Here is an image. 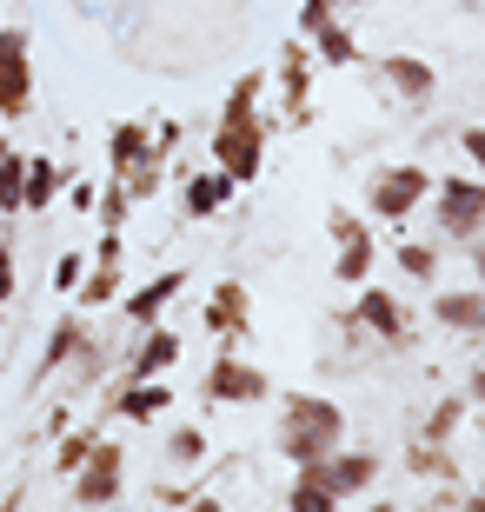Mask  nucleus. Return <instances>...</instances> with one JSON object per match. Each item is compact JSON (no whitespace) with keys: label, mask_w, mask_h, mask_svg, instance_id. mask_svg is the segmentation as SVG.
<instances>
[{"label":"nucleus","mask_w":485,"mask_h":512,"mask_svg":"<svg viewBox=\"0 0 485 512\" xmlns=\"http://www.w3.org/2000/svg\"><path fill=\"white\" fill-rule=\"evenodd\" d=\"M147 153H153L147 147V127H133V120H120V127H113V173H133Z\"/></svg>","instance_id":"20"},{"label":"nucleus","mask_w":485,"mask_h":512,"mask_svg":"<svg viewBox=\"0 0 485 512\" xmlns=\"http://www.w3.org/2000/svg\"><path fill=\"white\" fill-rule=\"evenodd\" d=\"M206 326H213V333H240L246 326V286H213V300H206Z\"/></svg>","instance_id":"17"},{"label":"nucleus","mask_w":485,"mask_h":512,"mask_svg":"<svg viewBox=\"0 0 485 512\" xmlns=\"http://www.w3.org/2000/svg\"><path fill=\"white\" fill-rule=\"evenodd\" d=\"M459 413H466V406H459V399H446V406H439V413L426 419V439H446L452 426H459Z\"/></svg>","instance_id":"30"},{"label":"nucleus","mask_w":485,"mask_h":512,"mask_svg":"<svg viewBox=\"0 0 485 512\" xmlns=\"http://www.w3.org/2000/svg\"><path fill=\"white\" fill-rule=\"evenodd\" d=\"M313 40H319V60H326V67H353V60H359V40L346 34L339 20H326V27H313Z\"/></svg>","instance_id":"21"},{"label":"nucleus","mask_w":485,"mask_h":512,"mask_svg":"<svg viewBox=\"0 0 485 512\" xmlns=\"http://www.w3.org/2000/svg\"><path fill=\"white\" fill-rule=\"evenodd\" d=\"M20 187H27V153L7 147L0 153V213H20Z\"/></svg>","instance_id":"22"},{"label":"nucleus","mask_w":485,"mask_h":512,"mask_svg":"<svg viewBox=\"0 0 485 512\" xmlns=\"http://www.w3.org/2000/svg\"><path fill=\"white\" fill-rule=\"evenodd\" d=\"M233 200V173H200V180H187V220H213V213Z\"/></svg>","instance_id":"16"},{"label":"nucleus","mask_w":485,"mask_h":512,"mask_svg":"<svg viewBox=\"0 0 485 512\" xmlns=\"http://www.w3.org/2000/svg\"><path fill=\"white\" fill-rule=\"evenodd\" d=\"M60 187H67V173L54 167V160H27V187H20V213H47L60 200Z\"/></svg>","instance_id":"15"},{"label":"nucleus","mask_w":485,"mask_h":512,"mask_svg":"<svg viewBox=\"0 0 485 512\" xmlns=\"http://www.w3.org/2000/svg\"><path fill=\"white\" fill-rule=\"evenodd\" d=\"M0 320H7V300H0Z\"/></svg>","instance_id":"39"},{"label":"nucleus","mask_w":485,"mask_h":512,"mask_svg":"<svg viewBox=\"0 0 485 512\" xmlns=\"http://www.w3.org/2000/svg\"><path fill=\"white\" fill-rule=\"evenodd\" d=\"M333 7H339V0H306V7H299V27H306V34H313V27H326V20H333Z\"/></svg>","instance_id":"33"},{"label":"nucleus","mask_w":485,"mask_h":512,"mask_svg":"<svg viewBox=\"0 0 485 512\" xmlns=\"http://www.w3.org/2000/svg\"><path fill=\"white\" fill-rule=\"evenodd\" d=\"M260 74H246L240 87H233V100H226V120L220 133H213V160H220V173H233V187H246V180H260Z\"/></svg>","instance_id":"1"},{"label":"nucleus","mask_w":485,"mask_h":512,"mask_svg":"<svg viewBox=\"0 0 485 512\" xmlns=\"http://www.w3.org/2000/svg\"><path fill=\"white\" fill-rule=\"evenodd\" d=\"M333 240H339L333 273H339L346 286H366V273H373V240L359 233V220H353V213H333Z\"/></svg>","instance_id":"9"},{"label":"nucleus","mask_w":485,"mask_h":512,"mask_svg":"<svg viewBox=\"0 0 485 512\" xmlns=\"http://www.w3.org/2000/svg\"><path fill=\"white\" fill-rule=\"evenodd\" d=\"M432 320L446 326V333H472V340H485V286H446V293L432 300Z\"/></svg>","instance_id":"8"},{"label":"nucleus","mask_w":485,"mask_h":512,"mask_svg":"<svg viewBox=\"0 0 485 512\" xmlns=\"http://www.w3.org/2000/svg\"><path fill=\"white\" fill-rule=\"evenodd\" d=\"M459 147H466V160L485 173V127H466V133H459Z\"/></svg>","instance_id":"34"},{"label":"nucleus","mask_w":485,"mask_h":512,"mask_svg":"<svg viewBox=\"0 0 485 512\" xmlns=\"http://www.w3.org/2000/svg\"><path fill=\"white\" fill-rule=\"evenodd\" d=\"M200 453H206V439L193 433V426H180V433H173V459H187V466H193Z\"/></svg>","instance_id":"32"},{"label":"nucleus","mask_w":485,"mask_h":512,"mask_svg":"<svg viewBox=\"0 0 485 512\" xmlns=\"http://www.w3.org/2000/svg\"><path fill=\"white\" fill-rule=\"evenodd\" d=\"M113 406H120V419H133V426H147V419H160V413L173 406V393H167L160 380H127Z\"/></svg>","instance_id":"11"},{"label":"nucleus","mask_w":485,"mask_h":512,"mask_svg":"<svg viewBox=\"0 0 485 512\" xmlns=\"http://www.w3.org/2000/svg\"><path fill=\"white\" fill-rule=\"evenodd\" d=\"M80 280H87V260H80V253H60V266H54V293H74Z\"/></svg>","instance_id":"28"},{"label":"nucleus","mask_w":485,"mask_h":512,"mask_svg":"<svg viewBox=\"0 0 485 512\" xmlns=\"http://www.w3.org/2000/svg\"><path fill=\"white\" fill-rule=\"evenodd\" d=\"M180 286H187V273H160V280H147L140 293H127V320L133 326H153V320H160V306L180 300Z\"/></svg>","instance_id":"14"},{"label":"nucleus","mask_w":485,"mask_h":512,"mask_svg":"<svg viewBox=\"0 0 485 512\" xmlns=\"http://www.w3.org/2000/svg\"><path fill=\"white\" fill-rule=\"evenodd\" d=\"M472 266H479V286H485V247H479V253H472Z\"/></svg>","instance_id":"37"},{"label":"nucleus","mask_w":485,"mask_h":512,"mask_svg":"<svg viewBox=\"0 0 485 512\" xmlns=\"http://www.w3.org/2000/svg\"><path fill=\"white\" fill-rule=\"evenodd\" d=\"M87 453H94V433H67V439H60V459H54V466L74 479L80 466H87Z\"/></svg>","instance_id":"26"},{"label":"nucleus","mask_w":485,"mask_h":512,"mask_svg":"<svg viewBox=\"0 0 485 512\" xmlns=\"http://www.w3.org/2000/svg\"><path fill=\"white\" fill-rule=\"evenodd\" d=\"M399 266H406L412 280H432V273H439V260H432V247H399Z\"/></svg>","instance_id":"29"},{"label":"nucleus","mask_w":485,"mask_h":512,"mask_svg":"<svg viewBox=\"0 0 485 512\" xmlns=\"http://www.w3.org/2000/svg\"><path fill=\"white\" fill-rule=\"evenodd\" d=\"M80 346H87V333H80L74 320H60L54 333H47V353H40V366H34V380H47V373H60V366L74 360Z\"/></svg>","instance_id":"19"},{"label":"nucleus","mask_w":485,"mask_h":512,"mask_svg":"<svg viewBox=\"0 0 485 512\" xmlns=\"http://www.w3.org/2000/svg\"><path fill=\"white\" fill-rule=\"evenodd\" d=\"M173 360H180V333L153 320V326H147V340H140V353L127 360V380H160Z\"/></svg>","instance_id":"10"},{"label":"nucleus","mask_w":485,"mask_h":512,"mask_svg":"<svg viewBox=\"0 0 485 512\" xmlns=\"http://www.w3.org/2000/svg\"><path fill=\"white\" fill-rule=\"evenodd\" d=\"M0 153H7V127H0Z\"/></svg>","instance_id":"38"},{"label":"nucleus","mask_w":485,"mask_h":512,"mask_svg":"<svg viewBox=\"0 0 485 512\" xmlns=\"http://www.w3.org/2000/svg\"><path fill=\"white\" fill-rule=\"evenodd\" d=\"M432 200H439L446 240H479L485 233V180H446V187H432Z\"/></svg>","instance_id":"4"},{"label":"nucleus","mask_w":485,"mask_h":512,"mask_svg":"<svg viewBox=\"0 0 485 512\" xmlns=\"http://www.w3.org/2000/svg\"><path fill=\"white\" fill-rule=\"evenodd\" d=\"M346 439V413H339L333 399H313V393H293L286 399V419H280V453L293 466H313L326 459Z\"/></svg>","instance_id":"2"},{"label":"nucleus","mask_w":485,"mask_h":512,"mask_svg":"<svg viewBox=\"0 0 485 512\" xmlns=\"http://www.w3.org/2000/svg\"><path fill=\"white\" fill-rule=\"evenodd\" d=\"M34 107V60H27V34L0 27V120H20Z\"/></svg>","instance_id":"3"},{"label":"nucleus","mask_w":485,"mask_h":512,"mask_svg":"<svg viewBox=\"0 0 485 512\" xmlns=\"http://www.w3.org/2000/svg\"><path fill=\"white\" fill-rule=\"evenodd\" d=\"M67 207H74V213H94V187H87V180H74V193H67Z\"/></svg>","instance_id":"35"},{"label":"nucleus","mask_w":485,"mask_h":512,"mask_svg":"<svg viewBox=\"0 0 485 512\" xmlns=\"http://www.w3.org/2000/svg\"><path fill=\"white\" fill-rule=\"evenodd\" d=\"M120 486H127V453L94 439L87 466L74 473V506H113V499H120Z\"/></svg>","instance_id":"5"},{"label":"nucleus","mask_w":485,"mask_h":512,"mask_svg":"<svg viewBox=\"0 0 485 512\" xmlns=\"http://www.w3.org/2000/svg\"><path fill=\"white\" fill-rule=\"evenodd\" d=\"M386 87H392L399 100H432L439 74H432L426 60H412V54H386Z\"/></svg>","instance_id":"13"},{"label":"nucleus","mask_w":485,"mask_h":512,"mask_svg":"<svg viewBox=\"0 0 485 512\" xmlns=\"http://www.w3.org/2000/svg\"><path fill=\"white\" fill-rule=\"evenodd\" d=\"M74 293H80V306H113V293H120V260H100V273L80 280Z\"/></svg>","instance_id":"23"},{"label":"nucleus","mask_w":485,"mask_h":512,"mask_svg":"<svg viewBox=\"0 0 485 512\" xmlns=\"http://www.w3.org/2000/svg\"><path fill=\"white\" fill-rule=\"evenodd\" d=\"M286 100H306V47H286Z\"/></svg>","instance_id":"27"},{"label":"nucleus","mask_w":485,"mask_h":512,"mask_svg":"<svg viewBox=\"0 0 485 512\" xmlns=\"http://www.w3.org/2000/svg\"><path fill=\"white\" fill-rule=\"evenodd\" d=\"M286 506H299V512H333L339 499L326 493V486H319V479L306 473V466H299V479H293V493H286Z\"/></svg>","instance_id":"24"},{"label":"nucleus","mask_w":485,"mask_h":512,"mask_svg":"<svg viewBox=\"0 0 485 512\" xmlns=\"http://www.w3.org/2000/svg\"><path fill=\"white\" fill-rule=\"evenodd\" d=\"M306 473H313L333 499H359V493H366V486L379 479V459H373V453H339V446H333V453L313 459Z\"/></svg>","instance_id":"7"},{"label":"nucleus","mask_w":485,"mask_h":512,"mask_svg":"<svg viewBox=\"0 0 485 512\" xmlns=\"http://www.w3.org/2000/svg\"><path fill=\"white\" fill-rule=\"evenodd\" d=\"M359 320L373 326V333H392V340H399V326H406V313H399V300H392L386 286H366V293H359Z\"/></svg>","instance_id":"18"},{"label":"nucleus","mask_w":485,"mask_h":512,"mask_svg":"<svg viewBox=\"0 0 485 512\" xmlns=\"http://www.w3.org/2000/svg\"><path fill=\"white\" fill-rule=\"evenodd\" d=\"M206 393H213V399H260L266 380L253 373V366H240L233 353H226V360H213V373H206Z\"/></svg>","instance_id":"12"},{"label":"nucleus","mask_w":485,"mask_h":512,"mask_svg":"<svg viewBox=\"0 0 485 512\" xmlns=\"http://www.w3.org/2000/svg\"><path fill=\"white\" fill-rule=\"evenodd\" d=\"M127 207H133V193H127V180L113 173V187L100 193V227H127Z\"/></svg>","instance_id":"25"},{"label":"nucleus","mask_w":485,"mask_h":512,"mask_svg":"<svg viewBox=\"0 0 485 512\" xmlns=\"http://www.w3.org/2000/svg\"><path fill=\"white\" fill-rule=\"evenodd\" d=\"M472 399H485V346H479V373H472Z\"/></svg>","instance_id":"36"},{"label":"nucleus","mask_w":485,"mask_h":512,"mask_svg":"<svg viewBox=\"0 0 485 512\" xmlns=\"http://www.w3.org/2000/svg\"><path fill=\"white\" fill-rule=\"evenodd\" d=\"M14 286H20V260H14V247L0 240V300H14Z\"/></svg>","instance_id":"31"},{"label":"nucleus","mask_w":485,"mask_h":512,"mask_svg":"<svg viewBox=\"0 0 485 512\" xmlns=\"http://www.w3.org/2000/svg\"><path fill=\"white\" fill-rule=\"evenodd\" d=\"M432 193V173L426 167H392V173H379L373 180V193H366V207L379 213V220H406L419 200Z\"/></svg>","instance_id":"6"}]
</instances>
